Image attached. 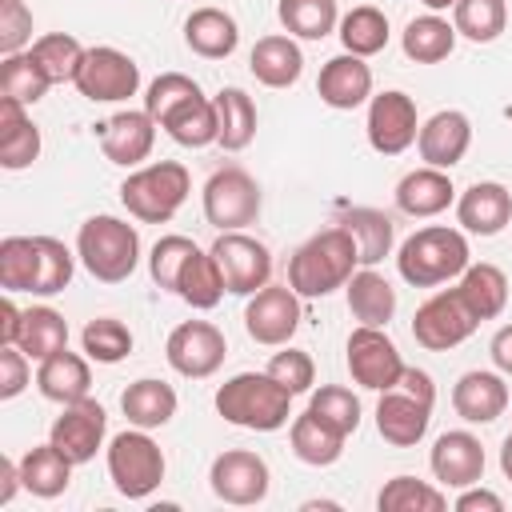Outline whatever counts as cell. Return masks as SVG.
Listing matches in <instances>:
<instances>
[{"label":"cell","instance_id":"26","mask_svg":"<svg viewBox=\"0 0 512 512\" xmlns=\"http://www.w3.org/2000/svg\"><path fill=\"white\" fill-rule=\"evenodd\" d=\"M248 68L264 88H292L304 72V52L292 36H260L252 44Z\"/></svg>","mask_w":512,"mask_h":512},{"label":"cell","instance_id":"11","mask_svg":"<svg viewBox=\"0 0 512 512\" xmlns=\"http://www.w3.org/2000/svg\"><path fill=\"white\" fill-rule=\"evenodd\" d=\"M404 368L408 364L400 360V352H396V344L388 340L384 328H372V324L352 328V336H348V372L360 388L388 392V388L400 384Z\"/></svg>","mask_w":512,"mask_h":512},{"label":"cell","instance_id":"46","mask_svg":"<svg viewBox=\"0 0 512 512\" xmlns=\"http://www.w3.org/2000/svg\"><path fill=\"white\" fill-rule=\"evenodd\" d=\"M380 512H444L448 508V496L416 476H392L380 496H376Z\"/></svg>","mask_w":512,"mask_h":512},{"label":"cell","instance_id":"24","mask_svg":"<svg viewBox=\"0 0 512 512\" xmlns=\"http://www.w3.org/2000/svg\"><path fill=\"white\" fill-rule=\"evenodd\" d=\"M456 200V188H452V176L444 168H416L408 172L400 184H396V208L412 220H428V216H440L448 204Z\"/></svg>","mask_w":512,"mask_h":512},{"label":"cell","instance_id":"36","mask_svg":"<svg viewBox=\"0 0 512 512\" xmlns=\"http://www.w3.org/2000/svg\"><path fill=\"white\" fill-rule=\"evenodd\" d=\"M16 348L28 356V360H48L52 352L68 348V320L48 308V304H36V308H24V320H20V336H16Z\"/></svg>","mask_w":512,"mask_h":512},{"label":"cell","instance_id":"2","mask_svg":"<svg viewBox=\"0 0 512 512\" xmlns=\"http://www.w3.org/2000/svg\"><path fill=\"white\" fill-rule=\"evenodd\" d=\"M468 264V240L460 228L448 224H428L412 232L396 252V268L412 288H440L448 280H460Z\"/></svg>","mask_w":512,"mask_h":512},{"label":"cell","instance_id":"38","mask_svg":"<svg viewBox=\"0 0 512 512\" xmlns=\"http://www.w3.org/2000/svg\"><path fill=\"white\" fill-rule=\"evenodd\" d=\"M400 44H404V56L408 60H416V64H440L456 48V24H448L436 12L416 16V20H408Z\"/></svg>","mask_w":512,"mask_h":512},{"label":"cell","instance_id":"31","mask_svg":"<svg viewBox=\"0 0 512 512\" xmlns=\"http://www.w3.org/2000/svg\"><path fill=\"white\" fill-rule=\"evenodd\" d=\"M160 128L180 144V148H208L220 140V120H216V104L200 92V96H188L184 104H176Z\"/></svg>","mask_w":512,"mask_h":512},{"label":"cell","instance_id":"1","mask_svg":"<svg viewBox=\"0 0 512 512\" xmlns=\"http://www.w3.org/2000/svg\"><path fill=\"white\" fill-rule=\"evenodd\" d=\"M360 264V252H356V240L348 228H324L316 236H308L292 260H288V288L300 296V300H320L336 288H344L352 280Z\"/></svg>","mask_w":512,"mask_h":512},{"label":"cell","instance_id":"17","mask_svg":"<svg viewBox=\"0 0 512 512\" xmlns=\"http://www.w3.org/2000/svg\"><path fill=\"white\" fill-rule=\"evenodd\" d=\"M96 136H100V152L120 164V168H140L156 144V120L140 108V112H116L108 120L96 124Z\"/></svg>","mask_w":512,"mask_h":512},{"label":"cell","instance_id":"54","mask_svg":"<svg viewBox=\"0 0 512 512\" xmlns=\"http://www.w3.org/2000/svg\"><path fill=\"white\" fill-rule=\"evenodd\" d=\"M32 380V368H28V356L16 348V344H0V400H12L28 388Z\"/></svg>","mask_w":512,"mask_h":512},{"label":"cell","instance_id":"19","mask_svg":"<svg viewBox=\"0 0 512 512\" xmlns=\"http://www.w3.org/2000/svg\"><path fill=\"white\" fill-rule=\"evenodd\" d=\"M316 92L328 108L336 112H352L372 96V68L364 64V56L340 52L332 60H324L320 76H316Z\"/></svg>","mask_w":512,"mask_h":512},{"label":"cell","instance_id":"30","mask_svg":"<svg viewBox=\"0 0 512 512\" xmlns=\"http://www.w3.org/2000/svg\"><path fill=\"white\" fill-rule=\"evenodd\" d=\"M120 412L128 416L132 428H148V432L152 428H164L176 416V392H172V384L152 380V376L132 380L120 392Z\"/></svg>","mask_w":512,"mask_h":512},{"label":"cell","instance_id":"40","mask_svg":"<svg viewBox=\"0 0 512 512\" xmlns=\"http://www.w3.org/2000/svg\"><path fill=\"white\" fill-rule=\"evenodd\" d=\"M48 88H52V80H48V72L40 68V60L32 52H12V56L0 60V96L20 100L24 108H32V104L44 100Z\"/></svg>","mask_w":512,"mask_h":512},{"label":"cell","instance_id":"50","mask_svg":"<svg viewBox=\"0 0 512 512\" xmlns=\"http://www.w3.org/2000/svg\"><path fill=\"white\" fill-rule=\"evenodd\" d=\"M188 96H200V84L192 80V76H184V72H160L152 84H148V92H144V112L160 124L176 104H184Z\"/></svg>","mask_w":512,"mask_h":512},{"label":"cell","instance_id":"34","mask_svg":"<svg viewBox=\"0 0 512 512\" xmlns=\"http://www.w3.org/2000/svg\"><path fill=\"white\" fill-rule=\"evenodd\" d=\"M72 460L48 440V444H40V448H28L24 456H20V480H24V488L32 492V496H40V500H52V496H60L68 484H72Z\"/></svg>","mask_w":512,"mask_h":512},{"label":"cell","instance_id":"42","mask_svg":"<svg viewBox=\"0 0 512 512\" xmlns=\"http://www.w3.org/2000/svg\"><path fill=\"white\" fill-rule=\"evenodd\" d=\"M28 52L40 60V68L48 72L52 84H76V72L84 64V52L88 48L76 36H68V32H44V36L32 40Z\"/></svg>","mask_w":512,"mask_h":512},{"label":"cell","instance_id":"35","mask_svg":"<svg viewBox=\"0 0 512 512\" xmlns=\"http://www.w3.org/2000/svg\"><path fill=\"white\" fill-rule=\"evenodd\" d=\"M340 228L352 232L356 252H360V268H376V264L392 252L396 224H392V216H384V212H376V208H348V212L340 216Z\"/></svg>","mask_w":512,"mask_h":512},{"label":"cell","instance_id":"20","mask_svg":"<svg viewBox=\"0 0 512 512\" xmlns=\"http://www.w3.org/2000/svg\"><path fill=\"white\" fill-rule=\"evenodd\" d=\"M432 476L444 484V488H468V484H480L484 476V444L472 436V432H444L436 444H432Z\"/></svg>","mask_w":512,"mask_h":512},{"label":"cell","instance_id":"37","mask_svg":"<svg viewBox=\"0 0 512 512\" xmlns=\"http://www.w3.org/2000/svg\"><path fill=\"white\" fill-rule=\"evenodd\" d=\"M216 104V120H220V148L224 152H244L256 136V104L244 88H220L212 96Z\"/></svg>","mask_w":512,"mask_h":512},{"label":"cell","instance_id":"6","mask_svg":"<svg viewBox=\"0 0 512 512\" xmlns=\"http://www.w3.org/2000/svg\"><path fill=\"white\" fill-rule=\"evenodd\" d=\"M164 452L160 444L148 436V428H128L120 436H112L108 444V476L112 488L128 500H148L160 480H164Z\"/></svg>","mask_w":512,"mask_h":512},{"label":"cell","instance_id":"12","mask_svg":"<svg viewBox=\"0 0 512 512\" xmlns=\"http://www.w3.org/2000/svg\"><path fill=\"white\" fill-rule=\"evenodd\" d=\"M244 328L264 348H284L300 328V296L288 284H264L244 304Z\"/></svg>","mask_w":512,"mask_h":512},{"label":"cell","instance_id":"23","mask_svg":"<svg viewBox=\"0 0 512 512\" xmlns=\"http://www.w3.org/2000/svg\"><path fill=\"white\" fill-rule=\"evenodd\" d=\"M452 408L468 424H492L508 408V384L504 372H464L452 388Z\"/></svg>","mask_w":512,"mask_h":512},{"label":"cell","instance_id":"49","mask_svg":"<svg viewBox=\"0 0 512 512\" xmlns=\"http://www.w3.org/2000/svg\"><path fill=\"white\" fill-rule=\"evenodd\" d=\"M36 272V240L32 236H8L0 240V288L4 292H28Z\"/></svg>","mask_w":512,"mask_h":512},{"label":"cell","instance_id":"51","mask_svg":"<svg viewBox=\"0 0 512 512\" xmlns=\"http://www.w3.org/2000/svg\"><path fill=\"white\" fill-rule=\"evenodd\" d=\"M196 252V244L188 240V236H160L156 244H152V256H148V272H152V280L160 284V288H168V292H176V280H180V268L188 264V256Z\"/></svg>","mask_w":512,"mask_h":512},{"label":"cell","instance_id":"7","mask_svg":"<svg viewBox=\"0 0 512 512\" xmlns=\"http://www.w3.org/2000/svg\"><path fill=\"white\" fill-rule=\"evenodd\" d=\"M260 204H264L260 200V184L236 164L216 168L208 176V184H204V220L212 228H220V232H240V228L256 224Z\"/></svg>","mask_w":512,"mask_h":512},{"label":"cell","instance_id":"43","mask_svg":"<svg viewBox=\"0 0 512 512\" xmlns=\"http://www.w3.org/2000/svg\"><path fill=\"white\" fill-rule=\"evenodd\" d=\"M276 16L288 28V36H300V40H324L332 28H340L336 0H280Z\"/></svg>","mask_w":512,"mask_h":512},{"label":"cell","instance_id":"56","mask_svg":"<svg viewBox=\"0 0 512 512\" xmlns=\"http://www.w3.org/2000/svg\"><path fill=\"white\" fill-rule=\"evenodd\" d=\"M396 388H404L408 396H416L420 404H436V388H432V376L428 372H420V368H404V376H400V384Z\"/></svg>","mask_w":512,"mask_h":512},{"label":"cell","instance_id":"22","mask_svg":"<svg viewBox=\"0 0 512 512\" xmlns=\"http://www.w3.org/2000/svg\"><path fill=\"white\" fill-rule=\"evenodd\" d=\"M428 420H432V408L420 404L416 396H408L404 388L380 392V404H376V432H380L392 448H412V444H420L424 432H428Z\"/></svg>","mask_w":512,"mask_h":512},{"label":"cell","instance_id":"21","mask_svg":"<svg viewBox=\"0 0 512 512\" xmlns=\"http://www.w3.org/2000/svg\"><path fill=\"white\" fill-rule=\"evenodd\" d=\"M456 220L472 236H496L512 224V192L496 180H476L456 200Z\"/></svg>","mask_w":512,"mask_h":512},{"label":"cell","instance_id":"28","mask_svg":"<svg viewBox=\"0 0 512 512\" xmlns=\"http://www.w3.org/2000/svg\"><path fill=\"white\" fill-rule=\"evenodd\" d=\"M184 44L204 60H224L240 44V28L224 8H196L184 20Z\"/></svg>","mask_w":512,"mask_h":512},{"label":"cell","instance_id":"58","mask_svg":"<svg viewBox=\"0 0 512 512\" xmlns=\"http://www.w3.org/2000/svg\"><path fill=\"white\" fill-rule=\"evenodd\" d=\"M20 320H24V312L16 308V300H12V292H8V296L0 300V344H16Z\"/></svg>","mask_w":512,"mask_h":512},{"label":"cell","instance_id":"33","mask_svg":"<svg viewBox=\"0 0 512 512\" xmlns=\"http://www.w3.org/2000/svg\"><path fill=\"white\" fill-rule=\"evenodd\" d=\"M288 440H292L296 460H304V464H312V468H328V464H336V460L344 456V440H348V436L336 432L332 424H324V420L308 408V412H300V416L292 420Z\"/></svg>","mask_w":512,"mask_h":512},{"label":"cell","instance_id":"61","mask_svg":"<svg viewBox=\"0 0 512 512\" xmlns=\"http://www.w3.org/2000/svg\"><path fill=\"white\" fill-rule=\"evenodd\" d=\"M420 4H424L428 12H444V8H452L456 0H420Z\"/></svg>","mask_w":512,"mask_h":512},{"label":"cell","instance_id":"53","mask_svg":"<svg viewBox=\"0 0 512 512\" xmlns=\"http://www.w3.org/2000/svg\"><path fill=\"white\" fill-rule=\"evenodd\" d=\"M32 40V12L24 0H0V52H24V44Z\"/></svg>","mask_w":512,"mask_h":512},{"label":"cell","instance_id":"57","mask_svg":"<svg viewBox=\"0 0 512 512\" xmlns=\"http://www.w3.org/2000/svg\"><path fill=\"white\" fill-rule=\"evenodd\" d=\"M488 352H492V364H496V372H504V376H512V324H504V328H496V336H492V344H488Z\"/></svg>","mask_w":512,"mask_h":512},{"label":"cell","instance_id":"55","mask_svg":"<svg viewBox=\"0 0 512 512\" xmlns=\"http://www.w3.org/2000/svg\"><path fill=\"white\" fill-rule=\"evenodd\" d=\"M456 512H504V500H500L496 492H488V488L468 484V488H460V496H456Z\"/></svg>","mask_w":512,"mask_h":512},{"label":"cell","instance_id":"5","mask_svg":"<svg viewBox=\"0 0 512 512\" xmlns=\"http://www.w3.org/2000/svg\"><path fill=\"white\" fill-rule=\"evenodd\" d=\"M192 192V176L180 160H156L136 168L124 184H120V204L128 208V216H136L140 224H168L180 204Z\"/></svg>","mask_w":512,"mask_h":512},{"label":"cell","instance_id":"60","mask_svg":"<svg viewBox=\"0 0 512 512\" xmlns=\"http://www.w3.org/2000/svg\"><path fill=\"white\" fill-rule=\"evenodd\" d=\"M500 472L512 480V436H504V444H500Z\"/></svg>","mask_w":512,"mask_h":512},{"label":"cell","instance_id":"41","mask_svg":"<svg viewBox=\"0 0 512 512\" xmlns=\"http://www.w3.org/2000/svg\"><path fill=\"white\" fill-rule=\"evenodd\" d=\"M340 44H344V52L364 56V60L384 52V44H388V16L380 8H372V4H360V8L344 12L340 16Z\"/></svg>","mask_w":512,"mask_h":512},{"label":"cell","instance_id":"14","mask_svg":"<svg viewBox=\"0 0 512 512\" xmlns=\"http://www.w3.org/2000/svg\"><path fill=\"white\" fill-rule=\"evenodd\" d=\"M368 144L380 156H400L404 148L416 144L420 136V116H416V100L400 88H388L380 96L368 100Z\"/></svg>","mask_w":512,"mask_h":512},{"label":"cell","instance_id":"15","mask_svg":"<svg viewBox=\"0 0 512 512\" xmlns=\"http://www.w3.org/2000/svg\"><path fill=\"white\" fill-rule=\"evenodd\" d=\"M208 484L212 492L224 500V504H236V508H248V504H260L268 496V484H272V472L264 464V456L248 452V448H228L212 460L208 468Z\"/></svg>","mask_w":512,"mask_h":512},{"label":"cell","instance_id":"48","mask_svg":"<svg viewBox=\"0 0 512 512\" xmlns=\"http://www.w3.org/2000/svg\"><path fill=\"white\" fill-rule=\"evenodd\" d=\"M308 408H312L324 424H332L336 432H344V436H352V432L360 428V400H356L352 388H344V384H320V388L312 392Z\"/></svg>","mask_w":512,"mask_h":512},{"label":"cell","instance_id":"16","mask_svg":"<svg viewBox=\"0 0 512 512\" xmlns=\"http://www.w3.org/2000/svg\"><path fill=\"white\" fill-rule=\"evenodd\" d=\"M104 432H108V416L96 400H72L64 404V412L52 420L48 428V440L72 460V464H88L96 460L100 444H104Z\"/></svg>","mask_w":512,"mask_h":512},{"label":"cell","instance_id":"10","mask_svg":"<svg viewBox=\"0 0 512 512\" xmlns=\"http://www.w3.org/2000/svg\"><path fill=\"white\" fill-rule=\"evenodd\" d=\"M476 324H480V320L468 312V304L460 300V292H456V288H444V292L428 296V300L416 308V316H412V336H416V344L428 348V352H448V348L464 344V340L476 332Z\"/></svg>","mask_w":512,"mask_h":512},{"label":"cell","instance_id":"25","mask_svg":"<svg viewBox=\"0 0 512 512\" xmlns=\"http://www.w3.org/2000/svg\"><path fill=\"white\" fill-rule=\"evenodd\" d=\"M36 388H40L44 400H52V404H60V408L72 404V400H84L88 388H92L88 360H84L80 352H68V348L52 352V356L40 360V368H36Z\"/></svg>","mask_w":512,"mask_h":512},{"label":"cell","instance_id":"29","mask_svg":"<svg viewBox=\"0 0 512 512\" xmlns=\"http://www.w3.org/2000/svg\"><path fill=\"white\" fill-rule=\"evenodd\" d=\"M456 292H460V300L468 304V312L476 320H496L508 304V276H504V268L480 260V264H468L460 272Z\"/></svg>","mask_w":512,"mask_h":512},{"label":"cell","instance_id":"45","mask_svg":"<svg viewBox=\"0 0 512 512\" xmlns=\"http://www.w3.org/2000/svg\"><path fill=\"white\" fill-rule=\"evenodd\" d=\"M36 240V272H32V296H56L72 284V252L56 236H32Z\"/></svg>","mask_w":512,"mask_h":512},{"label":"cell","instance_id":"47","mask_svg":"<svg viewBox=\"0 0 512 512\" xmlns=\"http://www.w3.org/2000/svg\"><path fill=\"white\" fill-rule=\"evenodd\" d=\"M80 344H84V356L88 360H96V364H120L132 352V332L116 316H96V320L84 324Z\"/></svg>","mask_w":512,"mask_h":512},{"label":"cell","instance_id":"27","mask_svg":"<svg viewBox=\"0 0 512 512\" xmlns=\"http://www.w3.org/2000/svg\"><path fill=\"white\" fill-rule=\"evenodd\" d=\"M40 156V128L20 100L0 96V168L20 172Z\"/></svg>","mask_w":512,"mask_h":512},{"label":"cell","instance_id":"59","mask_svg":"<svg viewBox=\"0 0 512 512\" xmlns=\"http://www.w3.org/2000/svg\"><path fill=\"white\" fill-rule=\"evenodd\" d=\"M16 488H24V480H20V460L0 456V504H8V500L16 496Z\"/></svg>","mask_w":512,"mask_h":512},{"label":"cell","instance_id":"52","mask_svg":"<svg viewBox=\"0 0 512 512\" xmlns=\"http://www.w3.org/2000/svg\"><path fill=\"white\" fill-rule=\"evenodd\" d=\"M264 372H268L276 384H284L292 396H300V392H308V388L316 384V364H312V356L300 352V348H284V352H276V356L268 360Z\"/></svg>","mask_w":512,"mask_h":512},{"label":"cell","instance_id":"13","mask_svg":"<svg viewBox=\"0 0 512 512\" xmlns=\"http://www.w3.org/2000/svg\"><path fill=\"white\" fill-rule=\"evenodd\" d=\"M164 356H168V364H172L180 376L204 380V376H212V372L224 364L228 340H224V332H220L216 324H208V320H184V324H176V328L168 332Z\"/></svg>","mask_w":512,"mask_h":512},{"label":"cell","instance_id":"44","mask_svg":"<svg viewBox=\"0 0 512 512\" xmlns=\"http://www.w3.org/2000/svg\"><path fill=\"white\" fill-rule=\"evenodd\" d=\"M452 24H456V36H468L472 44H492L508 28V4L504 0H456Z\"/></svg>","mask_w":512,"mask_h":512},{"label":"cell","instance_id":"18","mask_svg":"<svg viewBox=\"0 0 512 512\" xmlns=\"http://www.w3.org/2000/svg\"><path fill=\"white\" fill-rule=\"evenodd\" d=\"M468 144H472V120L464 112H456V108H444V112L428 116L420 124V136H416L420 160L428 168H444V172L464 160Z\"/></svg>","mask_w":512,"mask_h":512},{"label":"cell","instance_id":"8","mask_svg":"<svg viewBox=\"0 0 512 512\" xmlns=\"http://www.w3.org/2000/svg\"><path fill=\"white\" fill-rule=\"evenodd\" d=\"M140 88V64L120 48H88L84 64L76 72V92L92 104H120L136 96Z\"/></svg>","mask_w":512,"mask_h":512},{"label":"cell","instance_id":"4","mask_svg":"<svg viewBox=\"0 0 512 512\" xmlns=\"http://www.w3.org/2000/svg\"><path fill=\"white\" fill-rule=\"evenodd\" d=\"M76 256L100 284H120L140 264V232L120 216H88L76 232Z\"/></svg>","mask_w":512,"mask_h":512},{"label":"cell","instance_id":"32","mask_svg":"<svg viewBox=\"0 0 512 512\" xmlns=\"http://www.w3.org/2000/svg\"><path fill=\"white\" fill-rule=\"evenodd\" d=\"M344 292H348V312H352L360 324L384 328V324L396 316V288H392L376 268L352 272V280L344 284Z\"/></svg>","mask_w":512,"mask_h":512},{"label":"cell","instance_id":"3","mask_svg":"<svg viewBox=\"0 0 512 512\" xmlns=\"http://www.w3.org/2000/svg\"><path fill=\"white\" fill-rule=\"evenodd\" d=\"M216 412L248 432H276L292 416V392L268 372H236L216 388Z\"/></svg>","mask_w":512,"mask_h":512},{"label":"cell","instance_id":"39","mask_svg":"<svg viewBox=\"0 0 512 512\" xmlns=\"http://www.w3.org/2000/svg\"><path fill=\"white\" fill-rule=\"evenodd\" d=\"M176 296L188 304V308H200V312H208V308H216L220 304V296H224V276H220V264H216V256L212 252H192L188 256V264L180 268V280H176Z\"/></svg>","mask_w":512,"mask_h":512},{"label":"cell","instance_id":"9","mask_svg":"<svg viewBox=\"0 0 512 512\" xmlns=\"http://www.w3.org/2000/svg\"><path fill=\"white\" fill-rule=\"evenodd\" d=\"M208 252L216 256L220 276H224V292H232V296H252L272 276V252H268V244H260L248 232H220Z\"/></svg>","mask_w":512,"mask_h":512}]
</instances>
